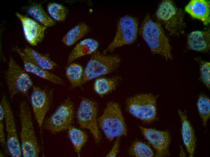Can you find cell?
<instances>
[{"label": "cell", "mask_w": 210, "mask_h": 157, "mask_svg": "<svg viewBox=\"0 0 210 157\" xmlns=\"http://www.w3.org/2000/svg\"><path fill=\"white\" fill-rule=\"evenodd\" d=\"M120 62V58L116 56L95 52L84 70L82 85L113 72L117 68Z\"/></svg>", "instance_id": "cell-5"}, {"label": "cell", "mask_w": 210, "mask_h": 157, "mask_svg": "<svg viewBox=\"0 0 210 157\" xmlns=\"http://www.w3.org/2000/svg\"><path fill=\"white\" fill-rule=\"evenodd\" d=\"M98 46V42L92 38H86L81 41L70 53L68 59V64L71 63L81 57L94 53Z\"/></svg>", "instance_id": "cell-19"}, {"label": "cell", "mask_w": 210, "mask_h": 157, "mask_svg": "<svg viewBox=\"0 0 210 157\" xmlns=\"http://www.w3.org/2000/svg\"><path fill=\"white\" fill-rule=\"evenodd\" d=\"M21 59L24 69L28 73H31L44 80L58 85H62V79L57 75L42 68L32 61L18 46L13 48Z\"/></svg>", "instance_id": "cell-15"}, {"label": "cell", "mask_w": 210, "mask_h": 157, "mask_svg": "<svg viewBox=\"0 0 210 157\" xmlns=\"http://www.w3.org/2000/svg\"><path fill=\"white\" fill-rule=\"evenodd\" d=\"M181 121V135L183 143L189 157H193L196 147V139L194 130L186 114L181 110H178Z\"/></svg>", "instance_id": "cell-18"}, {"label": "cell", "mask_w": 210, "mask_h": 157, "mask_svg": "<svg viewBox=\"0 0 210 157\" xmlns=\"http://www.w3.org/2000/svg\"><path fill=\"white\" fill-rule=\"evenodd\" d=\"M187 44L190 50L207 53L210 49V29L205 30H194L188 35Z\"/></svg>", "instance_id": "cell-16"}, {"label": "cell", "mask_w": 210, "mask_h": 157, "mask_svg": "<svg viewBox=\"0 0 210 157\" xmlns=\"http://www.w3.org/2000/svg\"><path fill=\"white\" fill-rule=\"evenodd\" d=\"M22 50L32 61L42 69L49 71L56 66V63L47 55L40 53L28 46L25 47Z\"/></svg>", "instance_id": "cell-21"}, {"label": "cell", "mask_w": 210, "mask_h": 157, "mask_svg": "<svg viewBox=\"0 0 210 157\" xmlns=\"http://www.w3.org/2000/svg\"><path fill=\"white\" fill-rule=\"evenodd\" d=\"M97 122L106 138L110 141L126 134V126L120 107L115 102L110 101L107 103Z\"/></svg>", "instance_id": "cell-3"}, {"label": "cell", "mask_w": 210, "mask_h": 157, "mask_svg": "<svg viewBox=\"0 0 210 157\" xmlns=\"http://www.w3.org/2000/svg\"><path fill=\"white\" fill-rule=\"evenodd\" d=\"M47 10L49 15L55 21H64L68 13L67 10L64 6L55 2L49 4L47 6Z\"/></svg>", "instance_id": "cell-26"}, {"label": "cell", "mask_w": 210, "mask_h": 157, "mask_svg": "<svg viewBox=\"0 0 210 157\" xmlns=\"http://www.w3.org/2000/svg\"><path fill=\"white\" fill-rule=\"evenodd\" d=\"M15 14L21 23L25 38L28 43L35 46L41 43L47 27L18 12H16Z\"/></svg>", "instance_id": "cell-13"}, {"label": "cell", "mask_w": 210, "mask_h": 157, "mask_svg": "<svg viewBox=\"0 0 210 157\" xmlns=\"http://www.w3.org/2000/svg\"><path fill=\"white\" fill-rule=\"evenodd\" d=\"M119 146V140L117 139L115 143L111 149L107 154V157H116L118 150Z\"/></svg>", "instance_id": "cell-31"}, {"label": "cell", "mask_w": 210, "mask_h": 157, "mask_svg": "<svg viewBox=\"0 0 210 157\" xmlns=\"http://www.w3.org/2000/svg\"><path fill=\"white\" fill-rule=\"evenodd\" d=\"M200 66V79L206 87L210 88V63L201 59H198Z\"/></svg>", "instance_id": "cell-29"}, {"label": "cell", "mask_w": 210, "mask_h": 157, "mask_svg": "<svg viewBox=\"0 0 210 157\" xmlns=\"http://www.w3.org/2000/svg\"><path fill=\"white\" fill-rule=\"evenodd\" d=\"M117 83V79L116 78H98L94 82V89L98 95H103L113 90Z\"/></svg>", "instance_id": "cell-25"}, {"label": "cell", "mask_w": 210, "mask_h": 157, "mask_svg": "<svg viewBox=\"0 0 210 157\" xmlns=\"http://www.w3.org/2000/svg\"><path fill=\"white\" fill-rule=\"evenodd\" d=\"M4 112L3 107L0 104V142L2 145L6 147V141L5 139L4 130L3 120L4 119Z\"/></svg>", "instance_id": "cell-30"}, {"label": "cell", "mask_w": 210, "mask_h": 157, "mask_svg": "<svg viewBox=\"0 0 210 157\" xmlns=\"http://www.w3.org/2000/svg\"><path fill=\"white\" fill-rule=\"evenodd\" d=\"M5 79L11 99L18 94L26 95L33 85L28 73L12 57L9 60Z\"/></svg>", "instance_id": "cell-6"}, {"label": "cell", "mask_w": 210, "mask_h": 157, "mask_svg": "<svg viewBox=\"0 0 210 157\" xmlns=\"http://www.w3.org/2000/svg\"><path fill=\"white\" fill-rule=\"evenodd\" d=\"M130 152L133 155L137 157H152L154 155L150 147L140 141L136 142L134 143Z\"/></svg>", "instance_id": "cell-28"}, {"label": "cell", "mask_w": 210, "mask_h": 157, "mask_svg": "<svg viewBox=\"0 0 210 157\" xmlns=\"http://www.w3.org/2000/svg\"><path fill=\"white\" fill-rule=\"evenodd\" d=\"M157 97L151 93L139 94L129 98L127 102L128 109L135 117L146 122L156 118Z\"/></svg>", "instance_id": "cell-7"}, {"label": "cell", "mask_w": 210, "mask_h": 157, "mask_svg": "<svg viewBox=\"0 0 210 157\" xmlns=\"http://www.w3.org/2000/svg\"><path fill=\"white\" fill-rule=\"evenodd\" d=\"M156 16L171 35L184 33L186 27L184 12L172 1L163 0L157 9Z\"/></svg>", "instance_id": "cell-4"}, {"label": "cell", "mask_w": 210, "mask_h": 157, "mask_svg": "<svg viewBox=\"0 0 210 157\" xmlns=\"http://www.w3.org/2000/svg\"><path fill=\"white\" fill-rule=\"evenodd\" d=\"M197 108L201 117L203 124L206 126L210 115V102L209 98L205 95H200L198 98Z\"/></svg>", "instance_id": "cell-27"}, {"label": "cell", "mask_w": 210, "mask_h": 157, "mask_svg": "<svg viewBox=\"0 0 210 157\" xmlns=\"http://www.w3.org/2000/svg\"><path fill=\"white\" fill-rule=\"evenodd\" d=\"M138 30L137 22L135 18L128 15L122 17L119 22L114 37L104 50L103 54L133 43L137 37Z\"/></svg>", "instance_id": "cell-8"}, {"label": "cell", "mask_w": 210, "mask_h": 157, "mask_svg": "<svg viewBox=\"0 0 210 157\" xmlns=\"http://www.w3.org/2000/svg\"><path fill=\"white\" fill-rule=\"evenodd\" d=\"M19 110L22 155L24 157H38L40 148L35 133L31 112L26 101H23L20 103Z\"/></svg>", "instance_id": "cell-2"}, {"label": "cell", "mask_w": 210, "mask_h": 157, "mask_svg": "<svg viewBox=\"0 0 210 157\" xmlns=\"http://www.w3.org/2000/svg\"><path fill=\"white\" fill-rule=\"evenodd\" d=\"M141 36L154 53L166 60L172 59L171 47L160 24L153 21L148 14L144 18L140 30Z\"/></svg>", "instance_id": "cell-1"}, {"label": "cell", "mask_w": 210, "mask_h": 157, "mask_svg": "<svg viewBox=\"0 0 210 157\" xmlns=\"http://www.w3.org/2000/svg\"><path fill=\"white\" fill-rule=\"evenodd\" d=\"M68 130V135L73 145L75 151L78 156L82 147L87 139V135L83 131L73 127H70Z\"/></svg>", "instance_id": "cell-24"}, {"label": "cell", "mask_w": 210, "mask_h": 157, "mask_svg": "<svg viewBox=\"0 0 210 157\" xmlns=\"http://www.w3.org/2000/svg\"><path fill=\"white\" fill-rule=\"evenodd\" d=\"M97 107L95 102L89 99L83 98L78 110L77 117L80 127L88 130L95 142L100 139V133L97 120Z\"/></svg>", "instance_id": "cell-10"}, {"label": "cell", "mask_w": 210, "mask_h": 157, "mask_svg": "<svg viewBox=\"0 0 210 157\" xmlns=\"http://www.w3.org/2000/svg\"><path fill=\"white\" fill-rule=\"evenodd\" d=\"M74 114L73 104L68 98L46 120L44 124L45 128L53 133L68 129L71 127Z\"/></svg>", "instance_id": "cell-9"}, {"label": "cell", "mask_w": 210, "mask_h": 157, "mask_svg": "<svg viewBox=\"0 0 210 157\" xmlns=\"http://www.w3.org/2000/svg\"><path fill=\"white\" fill-rule=\"evenodd\" d=\"M51 94L46 89L33 86L30 101L40 132L45 117L50 107Z\"/></svg>", "instance_id": "cell-12"}, {"label": "cell", "mask_w": 210, "mask_h": 157, "mask_svg": "<svg viewBox=\"0 0 210 157\" xmlns=\"http://www.w3.org/2000/svg\"><path fill=\"white\" fill-rule=\"evenodd\" d=\"M88 30V27L86 24L80 23L67 32L62 38V42L66 46H71L84 37Z\"/></svg>", "instance_id": "cell-22"}, {"label": "cell", "mask_w": 210, "mask_h": 157, "mask_svg": "<svg viewBox=\"0 0 210 157\" xmlns=\"http://www.w3.org/2000/svg\"><path fill=\"white\" fill-rule=\"evenodd\" d=\"M185 11L192 18L201 21L208 25L210 22V2L206 0H192L185 8Z\"/></svg>", "instance_id": "cell-17"}, {"label": "cell", "mask_w": 210, "mask_h": 157, "mask_svg": "<svg viewBox=\"0 0 210 157\" xmlns=\"http://www.w3.org/2000/svg\"><path fill=\"white\" fill-rule=\"evenodd\" d=\"M27 13L34 20L46 27L54 26L56 23L46 12L41 4L33 3L28 6L26 9Z\"/></svg>", "instance_id": "cell-20"}, {"label": "cell", "mask_w": 210, "mask_h": 157, "mask_svg": "<svg viewBox=\"0 0 210 157\" xmlns=\"http://www.w3.org/2000/svg\"><path fill=\"white\" fill-rule=\"evenodd\" d=\"M83 73L82 67L77 63L69 64L65 70L66 76L72 86L74 87L82 85Z\"/></svg>", "instance_id": "cell-23"}, {"label": "cell", "mask_w": 210, "mask_h": 157, "mask_svg": "<svg viewBox=\"0 0 210 157\" xmlns=\"http://www.w3.org/2000/svg\"><path fill=\"white\" fill-rule=\"evenodd\" d=\"M0 103L4 112L6 130L7 133L6 148L11 156L20 157L22 155L20 144L16 128L14 114L6 97L3 96Z\"/></svg>", "instance_id": "cell-11"}, {"label": "cell", "mask_w": 210, "mask_h": 157, "mask_svg": "<svg viewBox=\"0 0 210 157\" xmlns=\"http://www.w3.org/2000/svg\"><path fill=\"white\" fill-rule=\"evenodd\" d=\"M140 128L145 138L156 150V156H167L170 140L169 133L142 127Z\"/></svg>", "instance_id": "cell-14"}]
</instances>
